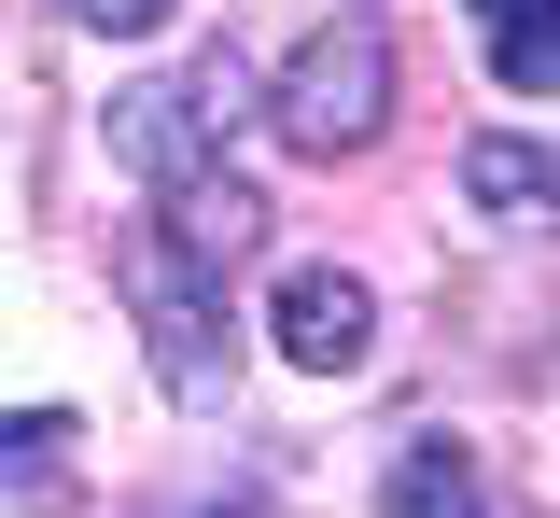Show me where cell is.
<instances>
[{
    "label": "cell",
    "instance_id": "9c48e42d",
    "mask_svg": "<svg viewBox=\"0 0 560 518\" xmlns=\"http://www.w3.org/2000/svg\"><path fill=\"white\" fill-rule=\"evenodd\" d=\"M183 113H197V141L224 154V141H238V127H253V71H238V57H224V43H210L197 71H183Z\"/></svg>",
    "mask_w": 560,
    "mask_h": 518
},
{
    "label": "cell",
    "instance_id": "ba28073f",
    "mask_svg": "<svg viewBox=\"0 0 560 518\" xmlns=\"http://www.w3.org/2000/svg\"><path fill=\"white\" fill-rule=\"evenodd\" d=\"M490 71H504V98H560V0H533V14L490 28Z\"/></svg>",
    "mask_w": 560,
    "mask_h": 518
},
{
    "label": "cell",
    "instance_id": "30bf717a",
    "mask_svg": "<svg viewBox=\"0 0 560 518\" xmlns=\"http://www.w3.org/2000/svg\"><path fill=\"white\" fill-rule=\"evenodd\" d=\"M70 14H84V28H98V43H154V28H168V14H183V0H70Z\"/></svg>",
    "mask_w": 560,
    "mask_h": 518
},
{
    "label": "cell",
    "instance_id": "277c9868",
    "mask_svg": "<svg viewBox=\"0 0 560 518\" xmlns=\"http://www.w3.org/2000/svg\"><path fill=\"white\" fill-rule=\"evenodd\" d=\"M154 238H168V252H197L210 281H224V267H253V252H267V197H253L224 154H197V168H168V183H154Z\"/></svg>",
    "mask_w": 560,
    "mask_h": 518
},
{
    "label": "cell",
    "instance_id": "7a4b0ae2",
    "mask_svg": "<svg viewBox=\"0 0 560 518\" xmlns=\"http://www.w3.org/2000/svg\"><path fill=\"white\" fill-rule=\"evenodd\" d=\"M113 281H127L140 337H154V378H168V407H224V392H238V322H224V281H210L197 252H168L154 224L113 252Z\"/></svg>",
    "mask_w": 560,
    "mask_h": 518
},
{
    "label": "cell",
    "instance_id": "8992f818",
    "mask_svg": "<svg viewBox=\"0 0 560 518\" xmlns=\"http://www.w3.org/2000/svg\"><path fill=\"white\" fill-rule=\"evenodd\" d=\"M378 518H490L477 448H463V435H407V448H393V476H378Z\"/></svg>",
    "mask_w": 560,
    "mask_h": 518
},
{
    "label": "cell",
    "instance_id": "3957f363",
    "mask_svg": "<svg viewBox=\"0 0 560 518\" xmlns=\"http://www.w3.org/2000/svg\"><path fill=\"white\" fill-rule=\"evenodd\" d=\"M267 337H280V365H308V378H364L378 365V281L364 267H280Z\"/></svg>",
    "mask_w": 560,
    "mask_h": 518
},
{
    "label": "cell",
    "instance_id": "6da1fadb",
    "mask_svg": "<svg viewBox=\"0 0 560 518\" xmlns=\"http://www.w3.org/2000/svg\"><path fill=\"white\" fill-rule=\"evenodd\" d=\"M253 113H267L294 154H323V168L364 154L378 127H393V28H378V14H323V28L280 57V84L253 98Z\"/></svg>",
    "mask_w": 560,
    "mask_h": 518
},
{
    "label": "cell",
    "instance_id": "8fae6325",
    "mask_svg": "<svg viewBox=\"0 0 560 518\" xmlns=\"http://www.w3.org/2000/svg\"><path fill=\"white\" fill-rule=\"evenodd\" d=\"M504 14H533V0H477V28H504Z\"/></svg>",
    "mask_w": 560,
    "mask_h": 518
},
{
    "label": "cell",
    "instance_id": "52a82bcc",
    "mask_svg": "<svg viewBox=\"0 0 560 518\" xmlns=\"http://www.w3.org/2000/svg\"><path fill=\"white\" fill-rule=\"evenodd\" d=\"M113 141L140 154V168H154V183H168V168H197V113H183V84H127V98H113Z\"/></svg>",
    "mask_w": 560,
    "mask_h": 518
},
{
    "label": "cell",
    "instance_id": "5b68a950",
    "mask_svg": "<svg viewBox=\"0 0 560 518\" xmlns=\"http://www.w3.org/2000/svg\"><path fill=\"white\" fill-rule=\"evenodd\" d=\"M463 197H477L490 224H560V154L518 141V127H477V141H463Z\"/></svg>",
    "mask_w": 560,
    "mask_h": 518
}]
</instances>
